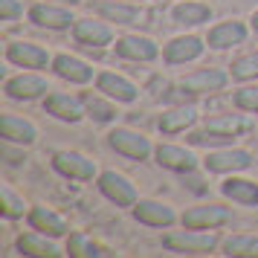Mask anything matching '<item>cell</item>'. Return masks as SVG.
Returning a JSON list of instances; mask_svg holds the SVG:
<instances>
[{"mask_svg":"<svg viewBox=\"0 0 258 258\" xmlns=\"http://www.w3.org/2000/svg\"><path fill=\"white\" fill-rule=\"evenodd\" d=\"M180 84L188 93H206V90H221L223 84H226V76L218 70H198V73H191V76H186Z\"/></svg>","mask_w":258,"mask_h":258,"instance_id":"9c48e42d","label":"cell"},{"mask_svg":"<svg viewBox=\"0 0 258 258\" xmlns=\"http://www.w3.org/2000/svg\"><path fill=\"white\" fill-rule=\"evenodd\" d=\"M6 58L12 61V64H18V67H44V64H47V52L41 47H35V44L15 41V44H9V49H6Z\"/></svg>","mask_w":258,"mask_h":258,"instance_id":"52a82bcc","label":"cell"},{"mask_svg":"<svg viewBox=\"0 0 258 258\" xmlns=\"http://www.w3.org/2000/svg\"><path fill=\"white\" fill-rule=\"evenodd\" d=\"M252 29H255V32H258V12L252 15Z\"/></svg>","mask_w":258,"mask_h":258,"instance_id":"e575fe53","label":"cell"},{"mask_svg":"<svg viewBox=\"0 0 258 258\" xmlns=\"http://www.w3.org/2000/svg\"><path fill=\"white\" fill-rule=\"evenodd\" d=\"M52 64H55V73H58L61 79H67L73 84H84V82H90V76H93V70L84 61L73 58V55H58Z\"/></svg>","mask_w":258,"mask_h":258,"instance_id":"2e32d148","label":"cell"},{"mask_svg":"<svg viewBox=\"0 0 258 258\" xmlns=\"http://www.w3.org/2000/svg\"><path fill=\"white\" fill-rule=\"evenodd\" d=\"M29 223H32V229H38V232H44V235H64V232H67V223L61 221L55 212L44 209V206L32 209Z\"/></svg>","mask_w":258,"mask_h":258,"instance_id":"44dd1931","label":"cell"},{"mask_svg":"<svg viewBox=\"0 0 258 258\" xmlns=\"http://www.w3.org/2000/svg\"><path fill=\"white\" fill-rule=\"evenodd\" d=\"M0 131H3V140L6 142H21V145L35 142V128L18 116H3L0 119Z\"/></svg>","mask_w":258,"mask_h":258,"instance_id":"d6986e66","label":"cell"},{"mask_svg":"<svg viewBox=\"0 0 258 258\" xmlns=\"http://www.w3.org/2000/svg\"><path fill=\"white\" fill-rule=\"evenodd\" d=\"M157 163L171 168V171H191L195 168V154L186 148H177V145H160L157 148Z\"/></svg>","mask_w":258,"mask_h":258,"instance_id":"ba28073f","label":"cell"},{"mask_svg":"<svg viewBox=\"0 0 258 258\" xmlns=\"http://www.w3.org/2000/svg\"><path fill=\"white\" fill-rule=\"evenodd\" d=\"M99 188H102L105 198L113 200L116 206H134V203H137L134 186H131L122 174H116V171H105V174L99 177Z\"/></svg>","mask_w":258,"mask_h":258,"instance_id":"6da1fadb","label":"cell"},{"mask_svg":"<svg viewBox=\"0 0 258 258\" xmlns=\"http://www.w3.org/2000/svg\"><path fill=\"white\" fill-rule=\"evenodd\" d=\"M110 145H113L119 154L134 157V160H145L148 151H151V145H148V140H145L142 134H134V131H125V128L110 134Z\"/></svg>","mask_w":258,"mask_h":258,"instance_id":"3957f363","label":"cell"},{"mask_svg":"<svg viewBox=\"0 0 258 258\" xmlns=\"http://www.w3.org/2000/svg\"><path fill=\"white\" fill-rule=\"evenodd\" d=\"M44 90H49V87L41 76H18V79L6 82V93L12 96V99H35Z\"/></svg>","mask_w":258,"mask_h":258,"instance_id":"4fadbf2b","label":"cell"},{"mask_svg":"<svg viewBox=\"0 0 258 258\" xmlns=\"http://www.w3.org/2000/svg\"><path fill=\"white\" fill-rule=\"evenodd\" d=\"M116 52L122 58H131V61H151L157 55V44H154L151 38L125 35L116 41Z\"/></svg>","mask_w":258,"mask_h":258,"instance_id":"5b68a950","label":"cell"},{"mask_svg":"<svg viewBox=\"0 0 258 258\" xmlns=\"http://www.w3.org/2000/svg\"><path fill=\"white\" fill-rule=\"evenodd\" d=\"M76 41L84 47H105V44H110V29L99 21H79L76 24Z\"/></svg>","mask_w":258,"mask_h":258,"instance_id":"5bb4252c","label":"cell"},{"mask_svg":"<svg viewBox=\"0 0 258 258\" xmlns=\"http://www.w3.org/2000/svg\"><path fill=\"white\" fill-rule=\"evenodd\" d=\"M0 198H3V215H6V218H18V215H24V200H18L9 188H3Z\"/></svg>","mask_w":258,"mask_h":258,"instance_id":"4dcf8cb0","label":"cell"},{"mask_svg":"<svg viewBox=\"0 0 258 258\" xmlns=\"http://www.w3.org/2000/svg\"><path fill=\"white\" fill-rule=\"evenodd\" d=\"M235 105L241 110H258V87H244L235 93Z\"/></svg>","mask_w":258,"mask_h":258,"instance_id":"f546056e","label":"cell"},{"mask_svg":"<svg viewBox=\"0 0 258 258\" xmlns=\"http://www.w3.org/2000/svg\"><path fill=\"white\" fill-rule=\"evenodd\" d=\"M52 165L58 168L64 177H76V180H90L96 174L93 163L82 157V154H73V151H58L52 157Z\"/></svg>","mask_w":258,"mask_h":258,"instance_id":"7a4b0ae2","label":"cell"},{"mask_svg":"<svg viewBox=\"0 0 258 258\" xmlns=\"http://www.w3.org/2000/svg\"><path fill=\"white\" fill-rule=\"evenodd\" d=\"M200 52H203V44H200V38H195V35L174 38L171 44H165V58L171 61V64L191 61V58H198Z\"/></svg>","mask_w":258,"mask_h":258,"instance_id":"7c38bea8","label":"cell"},{"mask_svg":"<svg viewBox=\"0 0 258 258\" xmlns=\"http://www.w3.org/2000/svg\"><path fill=\"white\" fill-rule=\"evenodd\" d=\"M223 221H229V212L223 206H198V209H188L183 215V223L188 229H212Z\"/></svg>","mask_w":258,"mask_h":258,"instance_id":"8992f818","label":"cell"},{"mask_svg":"<svg viewBox=\"0 0 258 258\" xmlns=\"http://www.w3.org/2000/svg\"><path fill=\"white\" fill-rule=\"evenodd\" d=\"M252 163V157L246 151H215L206 157V168L209 171H238Z\"/></svg>","mask_w":258,"mask_h":258,"instance_id":"30bf717a","label":"cell"},{"mask_svg":"<svg viewBox=\"0 0 258 258\" xmlns=\"http://www.w3.org/2000/svg\"><path fill=\"white\" fill-rule=\"evenodd\" d=\"M84 105H87V116L96 119V122H107V119H113V107L105 105V102H99V99H93V96H87Z\"/></svg>","mask_w":258,"mask_h":258,"instance_id":"f1b7e54d","label":"cell"},{"mask_svg":"<svg viewBox=\"0 0 258 258\" xmlns=\"http://www.w3.org/2000/svg\"><path fill=\"white\" fill-rule=\"evenodd\" d=\"M99 12L105 15L107 21H116V24H137L140 21V9L122 6V3H102Z\"/></svg>","mask_w":258,"mask_h":258,"instance_id":"cb8c5ba5","label":"cell"},{"mask_svg":"<svg viewBox=\"0 0 258 258\" xmlns=\"http://www.w3.org/2000/svg\"><path fill=\"white\" fill-rule=\"evenodd\" d=\"M99 90L105 96H110V99H116V102H134V99H137V87H134L128 79L113 76V73L99 76Z\"/></svg>","mask_w":258,"mask_h":258,"instance_id":"8fae6325","label":"cell"},{"mask_svg":"<svg viewBox=\"0 0 258 258\" xmlns=\"http://www.w3.org/2000/svg\"><path fill=\"white\" fill-rule=\"evenodd\" d=\"M195 107H174V110H168V113H163V119H160V128L165 131V134H177V131H186L191 122H195Z\"/></svg>","mask_w":258,"mask_h":258,"instance_id":"603a6c76","label":"cell"},{"mask_svg":"<svg viewBox=\"0 0 258 258\" xmlns=\"http://www.w3.org/2000/svg\"><path fill=\"white\" fill-rule=\"evenodd\" d=\"M246 35V29L238 21H229V24H221L215 26L209 32V47L215 49H226V47H235V44H241Z\"/></svg>","mask_w":258,"mask_h":258,"instance_id":"ac0fdd59","label":"cell"},{"mask_svg":"<svg viewBox=\"0 0 258 258\" xmlns=\"http://www.w3.org/2000/svg\"><path fill=\"white\" fill-rule=\"evenodd\" d=\"M134 215H137V221L148 223V226H168V223L174 221V212L168 209V206H163V203H157V200L140 203L134 209Z\"/></svg>","mask_w":258,"mask_h":258,"instance_id":"e0dca14e","label":"cell"},{"mask_svg":"<svg viewBox=\"0 0 258 258\" xmlns=\"http://www.w3.org/2000/svg\"><path fill=\"white\" fill-rule=\"evenodd\" d=\"M209 128L212 131H221V134H235V131L241 128V119H212L209 122Z\"/></svg>","mask_w":258,"mask_h":258,"instance_id":"d6a6232c","label":"cell"},{"mask_svg":"<svg viewBox=\"0 0 258 258\" xmlns=\"http://www.w3.org/2000/svg\"><path fill=\"white\" fill-rule=\"evenodd\" d=\"M47 110L52 113V116L64 119V122H79V119H82V107H79V102L70 99V96H64V93L47 96Z\"/></svg>","mask_w":258,"mask_h":258,"instance_id":"ffe728a7","label":"cell"},{"mask_svg":"<svg viewBox=\"0 0 258 258\" xmlns=\"http://www.w3.org/2000/svg\"><path fill=\"white\" fill-rule=\"evenodd\" d=\"M232 134H221V131H203V134H195L191 142H198V145H218V142H229Z\"/></svg>","mask_w":258,"mask_h":258,"instance_id":"1f68e13d","label":"cell"},{"mask_svg":"<svg viewBox=\"0 0 258 258\" xmlns=\"http://www.w3.org/2000/svg\"><path fill=\"white\" fill-rule=\"evenodd\" d=\"M18 15H21L18 0H0V18H3V21H15Z\"/></svg>","mask_w":258,"mask_h":258,"instance_id":"836d02e7","label":"cell"},{"mask_svg":"<svg viewBox=\"0 0 258 258\" xmlns=\"http://www.w3.org/2000/svg\"><path fill=\"white\" fill-rule=\"evenodd\" d=\"M29 18L38 26H47V29H67L73 21V15L67 9H58V6H32Z\"/></svg>","mask_w":258,"mask_h":258,"instance_id":"9a60e30c","label":"cell"},{"mask_svg":"<svg viewBox=\"0 0 258 258\" xmlns=\"http://www.w3.org/2000/svg\"><path fill=\"white\" fill-rule=\"evenodd\" d=\"M223 195L232 198L235 203L255 206L258 203V183H252V180H226L223 183Z\"/></svg>","mask_w":258,"mask_h":258,"instance_id":"7402d4cb","label":"cell"},{"mask_svg":"<svg viewBox=\"0 0 258 258\" xmlns=\"http://www.w3.org/2000/svg\"><path fill=\"white\" fill-rule=\"evenodd\" d=\"M61 3H79V0H61Z\"/></svg>","mask_w":258,"mask_h":258,"instance_id":"d590c367","label":"cell"},{"mask_svg":"<svg viewBox=\"0 0 258 258\" xmlns=\"http://www.w3.org/2000/svg\"><path fill=\"white\" fill-rule=\"evenodd\" d=\"M232 76L235 79H255L258 76V52L241 55V58L232 64Z\"/></svg>","mask_w":258,"mask_h":258,"instance_id":"83f0119b","label":"cell"},{"mask_svg":"<svg viewBox=\"0 0 258 258\" xmlns=\"http://www.w3.org/2000/svg\"><path fill=\"white\" fill-rule=\"evenodd\" d=\"M18 246H21V252H29V255H58V249L41 235H24Z\"/></svg>","mask_w":258,"mask_h":258,"instance_id":"4316f807","label":"cell"},{"mask_svg":"<svg viewBox=\"0 0 258 258\" xmlns=\"http://www.w3.org/2000/svg\"><path fill=\"white\" fill-rule=\"evenodd\" d=\"M165 246L177 252H209L215 246V235L209 232H180V235H165Z\"/></svg>","mask_w":258,"mask_h":258,"instance_id":"277c9868","label":"cell"},{"mask_svg":"<svg viewBox=\"0 0 258 258\" xmlns=\"http://www.w3.org/2000/svg\"><path fill=\"white\" fill-rule=\"evenodd\" d=\"M174 18L180 24H203L209 21V9L203 3H180L174 9Z\"/></svg>","mask_w":258,"mask_h":258,"instance_id":"484cf974","label":"cell"},{"mask_svg":"<svg viewBox=\"0 0 258 258\" xmlns=\"http://www.w3.org/2000/svg\"><path fill=\"white\" fill-rule=\"evenodd\" d=\"M223 249H226V255H258V238L255 235H235L223 244Z\"/></svg>","mask_w":258,"mask_h":258,"instance_id":"d4e9b609","label":"cell"}]
</instances>
